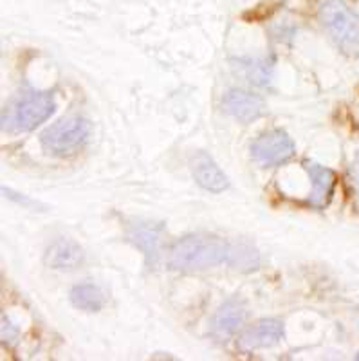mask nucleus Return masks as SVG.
Here are the masks:
<instances>
[{
  "mask_svg": "<svg viewBox=\"0 0 359 361\" xmlns=\"http://www.w3.org/2000/svg\"><path fill=\"white\" fill-rule=\"evenodd\" d=\"M90 135L89 119L71 116L45 128L40 135L44 150L51 156H71L87 143Z\"/></svg>",
  "mask_w": 359,
  "mask_h": 361,
  "instance_id": "4",
  "label": "nucleus"
},
{
  "mask_svg": "<svg viewBox=\"0 0 359 361\" xmlns=\"http://www.w3.org/2000/svg\"><path fill=\"white\" fill-rule=\"evenodd\" d=\"M355 360H359V353H358V354H355Z\"/></svg>",
  "mask_w": 359,
  "mask_h": 361,
  "instance_id": "16",
  "label": "nucleus"
},
{
  "mask_svg": "<svg viewBox=\"0 0 359 361\" xmlns=\"http://www.w3.org/2000/svg\"><path fill=\"white\" fill-rule=\"evenodd\" d=\"M190 169H192L193 177L197 185L212 193H221L228 190L229 180L226 173L222 172L221 166L213 161V157L206 152H195L190 159Z\"/></svg>",
  "mask_w": 359,
  "mask_h": 361,
  "instance_id": "10",
  "label": "nucleus"
},
{
  "mask_svg": "<svg viewBox=\"0 0 359 361\" xmlns=\"http://www.w3.org/2000/svg\"><path fill=\"white\" fill-rule=\"evenodd\" d=\"M161 226H152V224H135L130 228L128 233V240L134 243L139 250L147 255V259L157 260L159 257V244H161Z\"/></svg>",
  "mask_w": 359,
  "mask_h": 361,
  "instance_id": "12",
  "label": "nucleus"
},
{
  "mask_svg": "<svg viewBox=\"0 0 359 361\" xmlns=\"http://www.w3.org/2000/svg\"><path fill=\"white\" fill-rule=\"evenodd\" d=\"M233 244L215 235L193 233L179 238L170 246L168 266L176 271L193 273L231 262Z\"/></svg>",
  "mask_w": 359,
  "mask_h": 361,
  "instance_id": "1",
  "label": "nucleus"
},
{
  "mask_svg": "<svg viewBox=\"0 0 359 361\" xmlns=\"http://www.w3.org/2000/svg\"><path fill=\"white\" fill-rule=\"evenodd\" d=\"M347 177H348V185H351V190H352V195H354L355 202H358L359 206V152L355 154L354 161H352L351 166H348Z\"/></svg>",
  "mask_w": 359,
  "mask_h": 361,
  "instance_id": "14",
  "label": "nucleus"
},
{
  "mask_svg": "<svg viewBox=\"0 0 359 361\" xmlns=\"http://www.w3.org/2000/svg\"><path fill=\"white\" fill-rule=\"evenodd\" d=\"M296 154L294 141L282 128H271L251 143V157L264 169H274L289 163Z\"/></svg>",
  "mask_w": 359,
  "mask_h": 361,
  "instance_id": "5",
  "label": "nucleus"
},
{
  "mask_svg": "<svg viewBox=\"0 0 359 361\" xmlns=\"http://www.w3.org/2000/svg\"><path fill=\"white\" fill-rule=\"evenodd\" d=\"M286 336V327L280 320L274 318H262L257 324L249 325L244 329L238 340V347L242 350H257L273 347L278 341H282Z\"/></svg>",
  "mask_w": 359,
  "mask_h": 361,
  "instance_id": "8",
  "label": "nucleus"
},
{
  "mask_svg": "<svg viewBox=\"0 0 359 361\" xmlns=\"http://www.w3.org/2000/svg\"><path fill=\"white\" fill-rule=\"evenodd\" d=\"M318 20L343 54L359 58V15L345 0H322Z\"/></svg>",
  "mask_w": 359,
  "mask_h": 361,
  "instance_id": "3",
  "label": "nucleus"
},
{
  "mask_svg": "<svg viewBox=\"0 0 359 361\" xmlns=\"http://www.w3.org/2000/svg\"><path fill=\"white\" fill-rule=\"evenodd\" d=\"M56 111V102L51 92L25 90L17 94L2 109V130L31 132L45 123Z\"/></svg>",
  "mask_w": 359,
  "mask_h": 361,
  "instance_id": "2",
  "label": "nucleus"
},
{
  "mask_svg": "<svg viewBox=\"0 0 359 361\" xmlns=\"http://www.w3.org/2000/svg\"><path fill=\"white\" fill-rule=\"evenodd\" d=\"M0 338H2V343L4 345H15L18 340L17 325H13L6 314H2V333H0Z\"/></svg>",
  "mask_w": 359,
  "mask_h": 361,
  "instance_id": "15",
  "label": "nucleus"
},
{
  "mask_svg": "<svg viewBox=\"0 0 359 361\" xmlns=\"http://www.w3.org/2000/svg\"><path fill=\"white\" fill-rule=\"evenodd\" d=\"M44 262L51 269H76L83 262V250L69 238H60L45 250Z\"/></svg>",
  "mask_w": 359,
  "mask_h": 361,
  "instance_id": "11",
  "label": "nucleus"
},
{
  "mask_svg": "<svg viewBox=\"0 0 359 361\" xmlns=\"http://www.w3.org/2000/svg\"><path fill=\"white\" fill-rule=\"evenodd\" d=\"M222 107L241 123H253L267 112V105L260 96L242 89L228 90L222 98Z\"/></svg>",
  "mask_w": 359,
  "mask_h": 361,
  "instance_id": "6",
  "label": "nucleus"
},
{
  "mask_svg": "<svg viewBox=\"0 0 359 361\" xmlns=\"http://www.w3.org/2000/svg\"><path fill=\"white\" fill-rule=\"evenodd\" d=\"M303 169L310 179V193L305 199V204L315 209H325L331 204L336 188V173L331 169H325L315 161H303Z\"/></svg>",
  "mask_w": 359,
  "mask_h": 361,
  "instance_id": "7",
  "label": "nucleus"
},
{
  "mask_svg": "<svg viewBox=\"0 0 359 361\" xmlns=\"http://www.w3.org/2000/svg\"><path fill=\"white\" fill-rule=\"evenodd\" d=\"M245 316H248V309L241 298L233 296V298L226 300L221 307L217 309L215 316L212 320V334L215 340L226 341L238 333V329L244 325Z\"/></svg>",
  "mask_w": 359,
  "mask_h": 361,
  "instance_id": "9",
  "label": "nucleus"
},
{
  "mask_svg": "<svg viewBox=\"0 0 359 361\" xmlns=\"http://www.w3.org/2000/svg\"><path fill=\"white\" fill-rule=\"evenodd\" d=\"M71 304L80 311L87 312H98L102 311L103 304H105V296H103L102 289L95 283H76L69 291Z\"/></svg>",
  "mask_w": 359,
  "mask_h": 361,
  "instance_id": "13",
  "label": "nucleus"
}]
</instances>
